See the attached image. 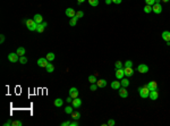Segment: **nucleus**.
I'll use <instances>...</instances> for the list:
<instances>
[{
  "label": "nucleus",
  "mask_w": 170,
  "mask_h": 126,
  "mask_svg": "<svg viewBox=\"0 0 170 126\" xmlns=\"http://www.w3.org/2000/svg\"><path fill=\"white\" fill-rule=\"evenodd\" d=\"M138 92H140L141 98H143V99H145V98H148L150 96V90H149L148 85H143L138 88Z\"/></svg>",
  "instance_id": "obj_1"
},
{
  "label": "nucleus",
  "mask_w": 170,
  "mask_h": 126,
  "mask_svg": "<svg viewBox=\"0 0 170 126\" xmlns=\"http://www.w3.org/2000/svg\"><path fill=\"white\" fill-rule=\"evenodd\" d=\"M8 60L10 61V63H16V61H19V56L15 52H10L9 55H8Z\"/></svg>",
  "instance_id": "obj_2"
},
{
  "label": "nucleus",
  "mask_w": 170,
  "mask_h": 126,
  "mask_svg": "<svg viewBox=\"0 0 170 126\" xmlns=\"http://www.w3.org/2000/svg\"><path fill=\"white\" fill-rule=\"evenodd\" d=\"M152 11L154 13V14H161V11H162V6L161 4H154L152 6Z\"/></svg>",
  "instance_id": "obj_3"
},
{
  "label": "nucleus",
  "mask_w": 170,
  "mask_h": 126,
  "mask_svg": "<svg viewBox=\"0 0 170 126\" xmlns=\"http://www.w3.org/2000/svg\"><path fill=\"white\" fill-rule=\"evenodd\" d=\"M137 71L140 72V73H142V74H145V73L149 72V67H148V65H145V64H141V65L137 66Z\"/></svg>",
  "instance_id": "obj_4"
},
{
  "label": "nucleus",
  "mask_w": 170,
  "mask_h": 126,
  "mask_svg": "<svg viewBox=\"0 0 170 126\" xmlns=\"http://www.w3.org/2000/svg\"><path fill=\"white\" fill-rule=\"evenodd\" d=\"M48 64H49V60L47 59V58H43V57H42V58H40V59L37 60V66H40V67H47L48 66Z\"/></svg>",
  "instance_id": "obj_5"
},
{
  "label": "nucleus",
  "mask_w": 170,
  "mask_h": 126,
  "mask_svg": "<svg viewBox=\"0 0 170 126\" xmlns=\"http://www.w3.org/2000/svg\"><path fill=\"white\" fill-rule=\"evenodd\" d=\"M81 104H82V100L79 99V98H75V99H73V101H71V106L75 108V109H77V108L81 107Z\"/></svg>",
  "instance_id": "obj_6"
},
{
  "label": "nucleus",
  "mask_w": 170,
  "mask_h": 126,
  "mask_svg": "<svg viewBox=\"0 0 170 126\" xmlns=\"http://www.w3.org/2000/svg\"><path fill=\"white\" fill-rule=\"evenodd\" d=\"M125 76V72H124V68H119V69H116V78L118 80H121Z\"/></svg>",
  "instance_id": "obj_7"
},
{
  "label": "nucleus",
  "mask_w": 170,
  "mask_h": 126,
  "mask_svg": "<svg viewBox=\"0 0 170 126\" xmlns=\"http://www.w3.org/2000/svg\"><path fill=\"white\" fill-rule=\"evenodd\" d=\"M65 14H66L67 17H69V18H73V17L76 15V11H75L73 8H67L66 11H65Z\"/></svg>",
  "instance_id": "obj_8"
},
{
  "label": "nucleus",
  "mask_w": 170,
  "mask_h": 126,
  "mask_svg": "<svg viewBox=\"0 0 170 126\" xmlns=\"http://www.w3.org/2000/svg\"><path fill=\"white\" fill-rule=\"evenodd\" d=\"M146 85H148V88H149V90H150V91H153V90H156V89H158V83H156L155 81L149 82Z\"/></svg>",
  "instance_id": "obj_9"
},
{
  "label": "nucleus",
  "mask_w": 170,
  "mask_h": 126,
  "mask_svg": "<svg viewBox=\"0 0 170 126\" xmlns=\"http://www.w3.org/2000/svg\"><path fill=\"white\" fill-rule=\"evenodd\" d=\"M78 90L76 89V88H70L69 90V96L73 98V99H75V98H77L78 96Z\"/></svg>",
  "instance_id": "obj_10"
},
{
  "label": "nucleus",
  "mask_w": 170,
  "mask_h": 126,
  "mask_svg": "<svg viewBox=\"0 0 170 126\" xmlns=\"http://www.w3.org/2000/svg\"><path fill=\"white\" fill-rule=\"evenodd\" d=\"M124 72H125V76H127V77H130V76H133V74H134V71L132 67H125V68H124Z\"/></svg>",
  "instance_id": "obj_11"
},
{
  "label": "nucleus",
  "mask_w": 170,
  "mask_h": 126,
  "mask_svg": "<svg viewBox=\"0 0 170 126\" xmlns=\"http://www.w3.org/2000/svg\"><path fill=\"white\" fill-rule=\"evenodd\" d=\"M150 99L151 100H156L158 98H159V92L156 91V90H153V91H150Z\"/></svg>",
  "instance_id": "obj_12"
},
{
  "label": "nucleus",
  "mask_w": 170,
  "mask_h": 126,
  "mask_svg": "<svg viewBox=\"0 0 170 126\" xmlns=\"http://www.w3.org/2000/svg\"><path fill=\"white\" fill-rule=\"evenodd\" d=\"M118 91H119V96H121V98H127L128 96V91L126 90V88H121Z\"/></svg>",
  "instance_id": "obj_13"
},
{
  "label": "nucleus",
  "mask_w": 170,
  "mask_h": 126,
  "mask_svg": "<svg viewBox=\"0 0 170 126\" xmlns=\"http://www.w3.org/2000/svg\"><path fill=\"white\" fill-rule=\"evenodd\" d=\"M70 115H71V119H74V120H78V119L81 118V114H79L78 110H74Z\"/></svg>",
  "instance_id": "obj_14"
},
{
  "label": "nucleus",
  "mask_w": 170,
  "mask_h": 126,
  "mask_svg": "<svg viewBox=\"0 0 170 126\" xmlns=\"http://www.w3.org/2000/svg\"><path fill=\"white\" fill-rule=\"evenodd\" d=\"M161 37H162V39L166 41V42H169L170 41V32L169 31H163Z\"/></svg>",
  "instance_id": "obj_15"
},
{
  "label": "nucleus",
  "mask_w": 170,
  "mask_h": 126,
  "mask_svg": "<svg viewBox=\"0 0 170 126\" xmlns=\"http://www.w3.org/2000/svg\"><path fill=\"white\" fill-rule=\"evenodd\" d=\"M120 86H121V84H120V82H119V81L111 82V88H112L113 90H119V89H120Z\"/></svg>",
  "instance_id": "obj_16"
},
{
  "label": "nucleus",
  "mask_w": 170,
  "mask_h": 126,
  "mask_svg": "<svg viewBox=\"0 0 170 126\" xmlns=\"http://www.w3.org/2000/svg\"><path fill=\"white\" fill-rule=\"evenodd\" d=\"M96 85H98V88H104V86H107V81H106V80H103V78L98 80V82H96Z\"/></svg>",
  "instance_id": "obj_17"
},
{
  "label": "nucleus",
  "mask_w": 170,
  "mask_h": 126,
  "mask_svg": "<svg viewBox=\"0 0 170 126\" xmlns=\"http://www.w3.org/2000/svg\"><path fill=\"white\" fill-rule=\"evenodd\" d=\"M16 53H17L19 57L25 56V48H23V47H18V48H17V50H16Z\"/></svg>",
  "instance_id": "obj_18"
},
{
  "label": "nucleus",
  "mask_w": 170,
  "mask_h": 126,
  "mask_svg": "<svg viewBox=\"0 0 170 126\" xmlns=\"http://www.w3.org/2000/svg\"><path fill=\"white\" fill-rule=\"evenodd\" d=\"M53 104H55L56 107H61L64 104V100H61L60 98H57V99L53 101Z\"/></svg>",
  "instance_id": "obj_19"
},
{
  "label": "nucleus",
  "mask_w": 170,
  "mask_h": 126,
  "mask_svg": "<svg viewBox=\"0 0 170 126\" xmlns=\"http://www.w3.org/2000/svg\"><path fill=\"white\" fill-rule=\"evenodd\" d=\"M34 21H35L37 24H41V23L43 22V17H42L40 14H36V15H34Z\"/></svg>",
  "instance_id": "obj_20"
},
{
  "label": "nucleus",
  "mask_w": 170,
  "mask_h": 126,
  "mask_svg": "<svg viewBox=\"0 0 170 126\" xmlns=\"http://www.w3.org/2000/svg\"><path fill=\"white\" fill-rule=\"evenodd\" d=\"M45 58H47L49 61H53V60H55V58H56V55L53 53V52H49V53H47Z\"/></svg>",
  "instance_id": "obj_21"
},
{
  "label": "nucleus",
  "mask_w": 170,
  "mask_h": 126,
  "mask_svg": "<svg viewBox=\"0 0 170 126\" xmlns=\"http://www.w3.org/2000/svg\"><path fill=\"white\" fill-rule=\"evenodd\" d=\"M120 84H121L122 88H127V86L129 85V81H128L127 78H121V82H120Z\"/></svg>",
  "instance_id": "obj_22"
},
{
  "label": "nucleus",
  "mask_w": 170,
  "mask_h": 126,
  "mask_svg": "<svg viewBox=\"0 0 170 126\" xmlns=\"http://www.w3.org/2000/svg\"><path fill=\"white\" fill-rule=\"evenodd\" d=\"M23 23H25L26 26L30 27V26H32L34 23H35V21H34V19H25V21H23Z\"/></svg>",
  "instance_id": "obj_23"
},
{
  "label": "nucleus",
  "mask_w": 170,
  "mask_h": 126,
  "mask_svg": "<svg viewBox=\"0 0 170 126\" xmlns=\"http://www.w3.org/2000/svg\"><path fill=\"white\" fill-rule=\"evenodd\" d=\"M45 69H47V72H48V73H53V71H55V66H53L52 64L49 63L48 66L45 67Z\"/></svg>",
  "instance_id": "obj_24"
},
{
  "label": "nucleus",
  "mask_w": 170,
  "mask_h": 126,
  "mask_svg": "<svg viewBox=\"0 0 170 126\" xmlns=\"http://www.w3.org/2000/svg\"><path fill=\"white\" fill-rule=\"evenodd\" d=\"M77 17H76V16H74V17H73V18H70L69 19V25L70 26H75L76 25V24H77Z\"/></svg>",
  "instance_id": "obj_25"
},
{
  "label": "nucleus",
  "mask_w": 170,
  "mask_h": 126,
  "mask_svg": "<svg viewBox=\"0 0 170 126\" xmlns=\"http://www.w3.org/2000/svg\"><path fill=\"white\" fill-rule=\"evenodd\" d=\"M89 82L91 83V84H93V83H96V82H98V80H96L95 75H90V76H89Z\"/></svg>",
  "instance_id": "obj_26"
},
{
  "label": "nucleus",
  "mask_w": 170,
  "mask_h": 126,
  "mask_svg": "<svg viewBox=\"0 0 170 126\" xmlns=\"http://www.w3.org/2000/svg\"><path fill=\"white\" fill-rule=\"evenodd\" d=\"M74 111V107L73 106H67L66 108H65V112L66 114H71Z\"/></svg>",
  "instance_id": "obj_27"
},
{
  "label": "nucleus",
  "mask_w": 170,
  "mask_h": 126,
  "mask_svg": "<svg viewBox=\"0 0 170 126\" xmlns=\"http://www.w3.org/2000/svg\"><path fill=\"white\" fill-rule=\"evenodd\" d=\"M44 27H45V26L43 25L42 23H41V24H39V25H37V29H36V32H39V33H42V32L44 31Z\"/></svg>",
  "instance_id": "obj_28"
},
{
  "label": "nucleus",
  "mask_w": 170,
  "mask_h": 126,
  "mask_svg": "<svg viewBox=\"0 0 170 126\" xmlns=\"http://www.w3.org/2000/svg\"><path fill=\"white\" fill-rule=\"evenodd\" d=\"M89 4L92 6V7H96L99 5V0H89Z\"/></svg>",
  "instance_id": "obj_29"
},
{
  "label": "nucleus",
  "mask_w": 170,
  "mask_h": 126,
  "mask_svg": "<svg viewBox=\"0 0 170 126\" xmlns=\"http://www.w3.org/2000/svg\"><path fill=\"white\" fill-rule=\"evenodd\" d=\"M143 9H144V13H146V14H150V13L152 11V6H149V5H146V6H145Z\"/></svg>",
  "instance_id": "obj_30"
},
{
  "label": "nucleus",
  "mask_w": 170,
  "mask_h": 126,
  "mask_svg": "<svg viewBox=\"0 0 170 126\" xmlns=\"http://www.w3.org/2000/svg\"><path fill=\"white\" fill-rule=\"evenodd\" d=\"M115 67H116V69H119V68H124V67H122V63H121V61H120V60H118V61H116Z\"/></svg>",
  "instance_id": "obj_31"
},
{
  "label": "nucleus",
  "mask_w": 170,
  "mask_h": 126,
  "mask_svg": "<svg viewBox=\"0 0 170 126\" xmlns=\"http://www.w3.org/2000/svg\"><path fill=\"white\" fill-rule=\"evenodd\" d=\"M37 25H39V24H37V23L35 22V23H34V24H33V25H32V26H30V27H27V29H28V30H30V31H36Z\"/></svg>",
  "instance_id": "obj_32"
},
{
  "label": "nucleus",
  "mask_w": 170,
  "mask_h": 126,
  "mask_svg": "<svg viewBox=\"0 0 170 126\" xmlns=\"http://www.w3.org/2000/svg\"><path fill=\"white\" fill-rule=\"evenodd\" d=\"M19 63H21V64H26V63H27V58H26L25 56L19 57Z\"/></svg>",
  "instance_id": "obj_33"
},
{
  "label": "nucleus",
  "mask_w": 170,
  "mask_h": 126,
  "mask_svg": "<svg viewBox=\"0 0 170 126\" xmlns=\"http://www.w3.org/2000/svg\"><path fill=\"white\" fill-rule=\"evenodd\" d=\"M76 17H77V18H82V17H83V16H84V13H83V11H76Z\"/></svg>",
  "instance_id": "obj_34"
},
{
  "label": "nucleus",
  "mask_w": 170,
  "mask_h": 126,
  "mask_svg": "<svg viewBox=\"0 0 170 126\" xmlns=\"http://www.w3.org/2000/svg\"><path fill=\"white\" fill-rule=\"evenodd\" d=\"M145 4L149 6H153L155 4V0H145Z\"/></svg>",
  "instance_id": "obj_35"
},
{
  "label": "nucleus",
  "mask_w": 170,
  "mask_h": 126,
  "mask_svg": "<svg viewBox=\"0 0 170 126\" xmlns=\"http://www.w3.org/2000/svg\"><path fill=\"white\" fill-rule=\"evenodd\" d=\"M125 67H133V61H132V60L125 61Z\"/></svg>",
  "instance_id": "obj_36"
},
{
  "label": "nucleus",
  "mask_w": 170,
  "mask_h": 126,
  "mask_svg": "<svg viewBox=\"0 0 170 126\" xmlns=\"http://www.w3.org/2000/svg\"><path fill=\"white\" fill-rule=\"evenodd\" d=\"M96 89H98L96 83H93V84H91V86H90V90H91V91H95Z\"/></svg>",
  "instance_id": "obj_37"
},
{
  "label": "nucleus",
  "mask_w": 170,
  "mask_h": 126,
  "mask_svg": "<svg viewBox=\"0 0 170 126\" xmlns=\"http://www.w3.org/2000/svg\"><path fill=\"white\" fill-rule=\"evenodd\" d=\"M13 125L14 126H22L23 123L21 120H15V122H13Z\"/></svg>",
  "instance_id": "obj_38"
},
{
  "label": "nucleus",
  "mask_w": 170,
  "mask_h": 126,
  "mask_svg": "<svg viewBox=\"0 0 170 126\" xmlns=\"http://www.w3.org/2000/svg\"><path fill=\"white\" fill-rule=\"evenodd\" d=\"M115 124H116V122L113 120V119H109V120H108V123H107L108 126H113Z\"/></svg>",
  "instance_id": "obj_39"
},
{
  "label": "nucleus",
  "mask_w": 170,
  "mask_h": 126,
  "mask_svg": "<svg viewBox=\"0 0 170 126\" xmlns=\"http://www.w3.org/2000/svg\"><path fill=\"white\" fill-rule=\"evenodd\" d=\"M70 120H66V122H64V123H61V126H70Z\"/></svg>",
  "instance_id": "obj_40"
},
{
  "label": "nucleus",
  "mask_w": 170,
  "mask_h": 126,
  "mask_svg": "<svg viewBox=\"0 0 170 126\" xmlns=\"http://www.w3.org/2000/svg\"><path fill=\"white\" fill-rule=\"evenodd\" d=\"M4 41H5V35L1 34V35H0V43H4Z\"/></svg>",
  "instance_id": "obj_41"
},
{
  "label": "nucleus",
  "mask_w": 170,
  "mask_h": 126,
  "mask_svg": "<svg viewBox=\"0 0 170 126\" xmlns=\"http://www.w3.org/2000/svg\"><path fill=\"white\" fill-rule=\"evenodd\" d=\"M66 101H67V102H68V104H71V101H73V98H71V96H68V98H67V99H66Z\"/></svg>",
  "instance_id": "obj_42"
},
{
  "label": "nucleus",
  "mask_w": 170,
  "mask_h": 126,
  "mask_svg": "<svg viewBox=\"0 0 170 126\" xmlns=\"http://www.w3.org/2000/svg\"><path fill=\"white\" fill-rule=\"evenodd\" d=\"M5 126H9V125H13V122H10V120H7V122L4 124Z\"/></svg>",
  "instance_id": "obj_43"
},
{
  "label": "nucleus",
  "mask_w": 170,
  "mask_h": 126,
  "mask_svg": "<svg viewBox=\"0 0 170 126\" xmlns=\"http://www.w3.org/2000/svg\"><path fill=\"white\" fill-rule=\"evenodd\" d=\"M121 1L122 0H112V2H113V4H117V5L121 4Z\"/></svg>",
  "instance_id": "obj_44"
},
{
  "label": "nucleus",
  "mask_w": 170,
  "mask_h": 126,
  "mask_svg": "<svg viewBox=\"0 0 170 126\" xmlns=\"http://www.w3.org/2000/svg\"><path fill=\"white\" fill-rule=\"evenodd\" d=\"M70 126H78V123L77 122H71L70 123Z\"/></svg>",
  "instance_id": "obj_45"
},
{
  "label": "nucleus",
  "mask_w": 170,
  "mask_h": 126,
  "mask_svg": "<svg viewBox=\"0 0 170 126\" xmlns=\"http://www.w3.org/2000/svg\"><path fill=\"white\" fill-rule=\"evenodd\" d=\"M111 2H112V0H106V4L107 5H110Z\"/></svg>",
  "instance_id": "obj_46"
},
{
  "label": "nucleus",
  "mask_w": 170,
  "mask_h": 126,
  "mask_svg": "<svg viewBox=\"0 0 170 126\" xmlns=\"http://www.w3.org/2000/svg\"><path fill=\"white\" fill-rule=\"evenodd\" d=\"M85 0H77V4L79 5V4H83V2H84Z\"/></svg>",
  "instance_id": "obj_47"
},
{
  "label": "nucleus",
  "mask_w": 170,
  "mask_h": 126,
  "mask_svg": "<svg viewBox=\"0 0 170 126\" xmlns=\"http://www.w3.org/2000/svg\"><path fill=\"white\" fill-rule=\"evenodd\" d=\"M160 1L161 0H155V4H160Z\"/></svg>",
  "instance_id": "obj_48"
},
{
  "label": "nucleus",
  "mask_w": 170,
  "mask_h": 126,
  "mask_svg": "<svg viewBox=\"0 0 170 126\" xmlns=\"http://www.w3.org/2000/svg\"><path fill=\"white\" fill-rule=\"evenodd\" d=\"M163 2H168V1H169V0H162Z\"/></svg>",
  "instance_id": "obj_49"
}]
</instances>
